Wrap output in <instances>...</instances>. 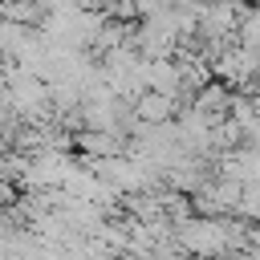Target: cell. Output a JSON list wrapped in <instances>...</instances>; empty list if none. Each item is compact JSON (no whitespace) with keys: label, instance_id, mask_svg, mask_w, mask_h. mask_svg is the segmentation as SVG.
I'll use <instances>...</instances> for the list:
<instances>
[{"label":"cell","instance_id":"1","mask_svg":"<svg viewBox=\"0 0 260 260\" xmlns=\"http://www.w3.org/2000/svg\"><path fill=\"white\" fill-rule=\"evenodd\" d=\"M4 199H8V187H4V183H0V203H4Z\"/></svg>","mask_w":260,"mask_h":260}]
</instances>
